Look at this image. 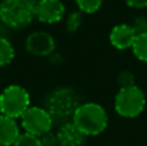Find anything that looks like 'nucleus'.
I'll return each mask as SVG.
<instances>
[{"label":"nucleus","mask_w":147,"mask_h":146,"mask_svg":"<svg viewBox=\"0 0 147 146\" xmlns=\"http://www.w3.org/2000/svg\"><path fill=\"white\" fill-rule=\"evenodd\" d=\"M102 3L103 0H76L79 10L85 14H93L98 12L99 8L102 7Z\"/></svg>","instance_id":"14"},{"label":"nucleus","mask_w":147,"mask_h":146,"mask_svg":"<svg viewBox=\"0 0 147 146\" xmlns=\"http://www.w3.org/2000/svg\"><path fill=\"white\" fill-rule=\"evenodd\" d=\"M136 36H137V34L134 32L130 25L119 23V25L114 26L110 31V43L114 48L119 49V51L132 49Z\"/></svg>","instance_id":"9"},{"label":"nucleus","mask_w":147,"mask_h":146,"mask_svg":"<svg viewBox=\"0 0 147 146\" xmlns=\"http://www.w3.org/2000/svg\"><path fill=\"white\" fill-rule=\"evenodd\" d=\"M31 106L30 93L22 85H8L0 93V110L1 115L18 119Z\"/></svg>","instance_id":"4"},{"label":"nucleus","mask_w":147,"mask_h":146,"mask_svg":"<svg viewBox=\"0 0 147 146\" xmlns=\"http://www.w3.org/2000/svg\"><path fill=\"white\" fill-rule=\"evenodd\" d=\"M26 51L38 57H48L56 51V40L47 31H34L26 38Z\"/></svg>","instance_id":"7"},{"label":"nucleus","mask_w":147,"mask_h":146,"mask_svg":"<svg viewBox=\"0 0 147 146\" xmlns=\"http://www.w3.org/2000/svg\"><path fill=\"white\" fill-rule=\"evenodd\" d=\"M115 111L123 118H137L146 107V96L137 84L120 88L114 101Z\"/></svg>","instance_id":"5"},{"label":"nucleus","mask_w":147,"mask_h":146,"mask_svg":"<svg viewBox=\"0 0 147 146\" xmlns=\"http://www.w3.org/2000/svg\"><path fill=\"white\" fill-rule=\"evenodd\" d=\"M117 83H119L120 88L132 87V85H136V76L132 71L124 70V71H121L119 74V76H117Z\"/></svg>","instance_id":"16"},{"label":"nucleus","mask_w":147,"mask_h":146,"mask_svg":"<svg viewBox=\"0 0 147 146\" xmlns=\"http://www.w3.org/2000/svg\"><path fill=\"white\" fill-rule=\"evenodd\" d=\"M23 1H25L28 7H31L32 9H35V7L38 5V3L40 1V0H23Z\"/></svg>","instance_id":"22"},{"label":"nucleus","mask_w":147,"mask_h":146,"mask_svg":"<svg viewBox=\"0 0 147 146\" xmlns=\"http://www.w3.org/2000/svg\"><path fill=\"white\" fill-rule=\"evenodd\" d=\"M66 7L61 0H40L34 9V14L38 21L47 25H53L62 21Z\"/></svg>","instance_id":"8"},{"label":"nucleus","mask_w":147,"mask_h":146,"mask_svg":"<svg viewBox=\"0 0 147 146\" xmlns=\"http://www.w3.org/2000/svg\"><path fill=\"white\" fill-rule=\"evenodd\" d=\"M125 4L134 9H143L147 8V0H124Z\"/></svg>","instance_id":"20"},{"label":"nucleus","mask_w":147,"mask_h":146,"mask_svg":"<svg viewBox=\"0 0 147 146\" xmlns=\"http://www.w3.org/2000/svg\"><path fill=\"white\" fill-rule=\"evenodd\" d=\"M21 135L20 124L16 119L0 115V146H13Z\"/></svg>","instance_id":"11"},{"label":"nucleus","mask_w":147,"mask_h":146,"mask_svg":"<svg viewBox=\"0 0 147 146\" xmlns=\"http://www.w3.org/2000/svg\"><path fill=\"white\" fill-rule=\"evenodd\" d=\"M132 52L136 56V58H138L142 62H147V32L136 36Z\"/></svg>","instance_id":"13"},{"label":"nucleus","mask_w":147,"mask_h":146,"mask_svg":"<svg viewBox=\"0 0 147 146\" xmlns=\"http://www.w3.org/2000/svg\"><path fill=\"white\" fill-rule=\"evenodd\" d=\"M8 30H9V28L0 22V38H7L8 39Z\"/></svg>","instance_id":"21"},{"label":"nucleus","mask_w":147,"mask_h":146,"mask_svg":"<svg viewBox=\"0 0 147 146\" xmlns=\"http://www.w3.org/2000/svg\"><path fill=\"white\" fill-rule=\"evenodd\" d=\"M14 47L7 38H0V67L8 66L14 59Z\"/></svg>","instance_id":"12"},{"label":"nucleus","mask_w":147,"mask_h":146,"mask_svg":"<svg viewBox=\"0 0 147 146\" xmlns=\"http://www.w3.org/2000/svg\"><path fill=\"white\" fill-rule=\"evenodd\" d=\"M81 23H83V13L80 10H78V12H72L69 14L66 21V27L69 30V32H75V31L79 30Z\"/></svg>","instance_id":"15"},{"label":"nucleus","mask_w":147,"mask_h":146,"mask_svg":"<svg viewBox=\"0 0 147 146\" xmlns=\"http://www.w3.org/2000/svg\"><path fill=\"white\" fill-rule=\"evenodd\" d=\"M72 123L86 137L98 136L109 124V115L102 105L97 102L80 103L72 115Z\"/></svg>","instance_id":"1"},{"label":"nucleus","mask_w":147,"mask_h":146,"mask_svg":"<svg viewBox=\"0 0 147 146\" xmlns=\"http://www.w3.org/2000/svg\"><path fill=\"white\" fill-rule=\"evenodd\" d=\"M34 20V9L23 0H3L0 3V22L9 30L26 28Z\"/></svg>","instance_id":"3"},{"label":"nucleus","mask_w":147,"mask_h":146,"mask_svg":"<svg viewBox=\"0 0 147 146\" xmlns=\"http://www.w3.org/2000/svg\"><path fill=\"white\" fill-rule=\"evenodd\" d=\"M13 146H43V145H41L39 137L31 136V135L27 133H22Z\"/></svg>","instance_id":"17"},{"label":"nucleus","mask_w":147,"mask_h":146,"mask_svg":"<svg viewBox=\"0 0 147 146\" xmlns=\"http://www.w3.org/2000/svg\"><path fill=\"white\" fill-rule=\"evenodd\" d=\"M0 115H1V110H0Z\"/></svg>","instance_id":"23"},{"label":"nucleus","mask_w":147,"mask_h":146,"mask_svg":"<svg viewBox=\"0 0 147 146\" xmlns=\"http://www.w3.org/2000/svg\"><path fill=\"white\" fill-rule=\"evenodd\" d=\"M80 105L75 91L67 87H61L52 91L45 101V110L52 116L54 124H63L72 119V115Z\"/></svg>","instance_id":"2"},{"label":"nucleus","mask_w":147,"mask_h":146,"mask_svg":"<svg viewBox=\"0 0 147 146\" xmlns=\"http://www.w3.org/2000/svg\"><path fill=\"white\" fill-rule=\"evenodd\" d=\"M41 145L43 146H58V139H57V133L53 132H48V133L43 135L41 137H39Z\"/></svg>","instance_id":"19"},{"label":"nucleus","mask_w":147,"mask_h":146,"mask_svg":"<svg viewBox=\"0 0 147 146\" xmlns=\"http://www.w3.org/2000/svg\"><path fill=\"white\" fill-rule=\"evenodd\" d=\"M21 127L25 133L35 137H41L48 133L53 128V119L45 110V107L40 106H30L21 116Z\"/></svg>","instance_id":"6"},{"label":"nucleus","mask_w":147,"mask_h":146,"mask_svg":"<svg viewBox=\"0 0 147 146\" xmlns=\"http://www.w3.org/2000/svg\"><path fill=\"white\" fill-rule=\"evenodd\" d=\"M57 139H58V146H83L86 136L81 133L80 129L72 122H66L59 127L57 132Z\"/></svg>","instance_id":"10"},{"label":"nucleus","mask_w":147,"mask_h":146,"mask_svg":"<svg viewBox=\"0 0 147 146\" xmlns=\"http://www.w3.org/2000/svg\"><path fill=\"white\" fill-rule=\"evenodd\" d=\"M130 26H132V28L134 30V32L137 35L147 32V17H145V16H137V17L133 18Z\"/></svg>","instance_id":"18"}]
</instances>
